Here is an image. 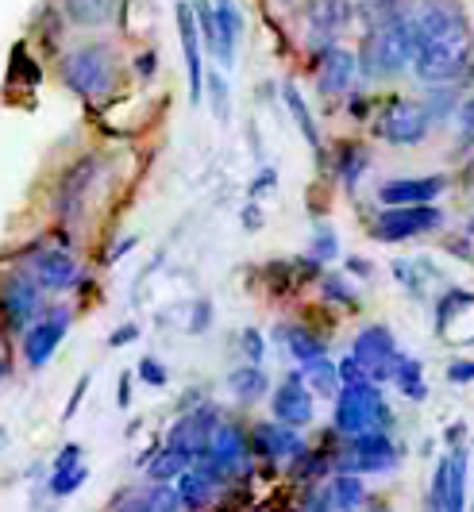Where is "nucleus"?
<instances>
[{"mask_svg": "<svg viewBox=\"0 0 474 512\" xmlns=\"http://www.w3.org/2000/svg\"><path fill=\"white\" fill-rule=\"evenodd\" d=\"M417 51H413V70L424 85H448L471 62V31L463 12L451 0H428L421 12L409 16Z\"/></svg>", "mask_w": 474, "mask_h": 512, "instance_id": "obj_1", "label": "nucleus"}, {"mask_svg": "<svg viewBox=\"0 0 474 512\" xmlns=\"http://www.w3.org/2000/svg\"><path fill=\"white\" fill-rule=\"evenodd\" d=\"M386 428H390V405L378 382H343L336 393V432L351 439Z\"/></svg>", "mask_w": 474, "mask_h": 512, "instance_id": "obj_2", "label": "nucleus"}, {"mask_svg": "<svg viewBox=\"0 0 474 512\" xmlns=\"http://www.w3.org/2000/svg\"><path fill=\"white\" fill-rule=\"evenodd\" d=\"M116 77H120V66L105 43H89V47H74L70 54H62V81L85 101L108 97L116 89Z\"/></svg>", "mask_w": 474, "mask_h": 512, "instance_id": "obj_3", "label": "nucleus"}, {"mask_svg": "<svg viewBox=\"0 0 474 512\" xmlns=\"http://www.w3.org/2000/svg\"><path fill=\"white\" fill-rule=\"evenodd\" d=\"M413 51H417L413 27H409V16H401V20L378 24L370 31V39L363 43L359 66H363V74L394 77V74H401L405 66H413Z\"/></svg>", "mask_w": 474, "mask_h": 512, "instance_id": "obj_4", "label": "nucleus"}, {"mask_svg": "<svg viewBox=\"0 0 474 512\" xmlns=\"http://www.w3.org/2000/svg\"><path fill=\"white\" fill-rule=\"evenodd\" d=\"M251 439L239 432L236 424H216V432L209 436L205 451L193 459V466L209 478L212 486H220L224 478H236V474H247L251 466Z\"/></svg>", "mask_w": 474, "mask_h": 512, "instance_id": "obj_5", "label": "nucleus"}, {"mask_svg": "<svg viewBox=\"0 0 474 512\" xmlns=\"http://www.w3.org/2000/svg\"><path fill=\"white\" fill-rule=\"evenodd\" d=\"M343 474H386L397 466V447L386 432H363V436H351L343 455L336 459Z\"/></svg>", "mask_w": 474, "mask_h": 512, "instance_id": "obj_6", "label": "nucleus"}, {"mask_svg": "<svg viewBox=\"0 0 474 512\" xmlns=\"http://www.w3.org/2000/svg\"><path fill=\"white\" fill-rule=\"evenodd\" d=\"M444 224V212L436 205H401V208H382L370 235L378 243H401V239H413L424 231L440 228Z\"/></svg>", "mask_w": 474, "mask_h": 512, "instance_id": "obj_7", "label": "nucleus"}, {"mask_svg": "<svg viewBox=\"0 0 474 512\" xmlns=\"http://www.w3.org/2000/svg\"><path fill=\"white\" fill-rule=\"evenodd\" d=\"M428 128H432V116L417 101H390L386 112L378 116V124H374L378 139H386L394 147H417V143H424Z\"/></svg>", "mask_w": 474, "mask_h": 512, "instance_id": "obj_8", "label": "nucleus"}, {"mask_svg": "<svg viewBox=\"0 0 474 512\" xmlns=\"http://www.w3.org/2000/svg\"><path fill=\"white\" fill-rule=\"evenodd\" d=\"M397 355H401V351H397L394 335H390V328H382V324L363 328L359 339H355V351H351V359L367 370L370 382H390Z\"/></svg>", "mask_w": 474, "mask_h": 512, "instance_id": "obj_9", "label": "nucleus"}, {"mask_svg": "<svg viewBox=\"0 0 474 512\" xmlns=\"http://www.w3.org/2000/svg\"><path fill=\"white\" fill-rule=\"evenodd\" d=\"M39 312V285L31 282V274H8L0 282V316L8 324V332H27V324Z\"/></svg>", "mask_w": 474, "mask_h": 512, "instance_id": "obj_10", "label": "nucleus"}, {"mask_svg": "<svg viewBox=\"0 0 474 512\" xmlns=\"http://www.w3.org/2000/svg\"><path fill=\"white\" fill-rule=\"evenodd\" d=\"M70 332V308H51L39 320H31L24 332V359L27 366H47L58 343Z\"/></svg>", "mask_w": 474, "mask_h": 512, "instance_id": "obj_11", "label": "nucleus"}, {"mask_svg": "<svg viewBox=\"0 0 474 512\" xmlns=\"http://www.w3.org/2000/svg\"><path fill=\"white\" fill-rule=\"evenodd\" d=\"M27 274H31V282L39 285V289H51V293H66V289H74L81 282V266L74 262L70 251H39V255L27 262Z\"/></svg>", "mask_w": 474, "mask_h": 512, "instance_id": "obj_12", "label": "nucleus"}, {"mask_svg": "<svg viewBox=\"0 0 474 512\" xmlns=\"http://www.w3.org/2000/svg\"><path fill=\"white\" fill-rule=\"evenodd\" d=\"M270 412H274L278 424H286L293 432L313 424V393H309V385L301 382V374H293V378H286V382L274 389Z\"/></svg>", "mask_w": 474, "mask_h": 512, "instance_id": "obj_13", "label": "nucleus"}, {"mask_svg": "<svg viewBox=\"0 0 474 512\" xmlns=\"http://www.w3.org/2000/svg\"><path fill=\"white\" fill-rule=\"evenodd\" d=\"M216 424H220L216 409L189 412V416H182V420L170 428V436H166V447H170V451H178V455H185V459H189V466H193V459L205 451L209 436L216 432Z\"/></svg>", "mask_w": 474, "mask_h": 512, "instance_id": "obj_14", "label": "nucleus"}, {"mask_svg": "<svg viewBox=\"0 0 474 512\" xmlns=\"http://www.w3.org/2000/svg\"><path fill=\"white\" fill-rule=\"evenodd\" d=\"M448 189V178L444 174H424V178H394L378 189V201L386 208H401V205H432L440 193Z\"/></svg>", "mask_w": 474, "mask_h": 512, "instance_id": "obj_15", "label": "nucleus"}, {"mask_svg": "<svg viewBox=\"0 0 474 512\" xmlns=\"http://www.w3.org/2000/svg\"><path fill=\"white\" fill-rule=\"evenodd\" d=\"M97 170H101L97 158H81L78 166L62 178V185H58V201H54V208H58L62 220L81 216V208H85V201H89V189H93V181H97Z\"/></svg>", "mask_w": 474, "mask_h": 512, "instance_id": "obj_16", "label": "nucleus"}, {"mask_svg": "<svg viewBox=\"0 0 474 512\" xmlns=\"http://www.w3.org/2000/svg\"><path fill=\"white\" fill-rule=\"evenodd\" d=\"M359 74V58L343 47H328L320 54V70H316V81H320V93L324 97H343L351 89V81Z\"/></svg>", "mask_w": 474, "mask_h": 512, "instance_id": "obj_17", "label": "nucleus"}, {"mask_svg": "<svg viewBox=\"0 0 474 512\" xmlns=\"http://www.w3.org/2000/svg\"><path fill=\"white\" fill-rule=\"evenodd\" d=\"M178 35H182L185 70H189V97L201 101V93H205V66H201V35H197L193 4H178Z\"/></svg>", "mask_w": 474, "mask_h": 512, "instance_id": "obj_18", "label": "nucleus"}, {"mask_svg": "<svg viewBox=\"0 0 474 512\" xmlns=\"http://www.w3.org/2000/svg\"><path fill=\"white\" fill-rule=\"evenodd\" d=\"M351 24V0H309V31L316 39H336Z\"/></svg>", "mask_w": 474, "mask_h": 512, "instance_id": "obj_19", "label": "nucleus"}, {"mask_svg": "<svg viewBox=\"0 0 474 512\" xmlns=\"http://www.w3.org/2000/svg\"><path fill=\"white\" fill-rule=\"evenodd\" d=\"M251 451L263 455V459H282V455H297L301 451V439H297L293 428L274 420V424H259L251 432Z\"/></svg>", "mask_w": 474, "mask_h": 512, "instance_id": "obj_20", "label": "nucleus"}, {"mask_svg": "<svg viewBox=\"0 0 474 512\" xmlns=\"http://www.w3.org/2000/svg\"><path fill=\"white\" fill-rule=\"evenodd\" d=\"M62 12L78 27H105L116 20L120 0H62Z\"/></svg>", "mask_w": 474, "mask_h": 512, "instance_id": "obj_21", "label": "nucleus"}, {"mask_svg": "<svg viewBox=\"0 0 474 512\" xmlns=\"http://www.w3.org/2000/svg\"><path fill=\"white\" fill-rule=\"evenodd\" d=\"M174 493H178V501H182V509H205L212 497V482L197 470V466H185L182 474L174 478Z\"/></svg>", "mask_w": 474, "mask_h": 512, "instance_id": "obj_22", "label": "nucleus"}, {"mask_svg": "<svg viewBox=\"0 0 474 512\" xmlns=\"http://www.w3.org/2000/svg\"><path fill=\"white\" fill-rule=\"evenodd\" d=\"M328 501L336 512H359L367 505V486L359 482V474H336L328 486Z\"/></svg>", "mask_w": 474, "mask_h": 512, "instance_id": "obj_23", "label": "nucleus"}, {"mask_svg": "<svg viewBox=\"0 0 474 512\" xmlns=\"http://www.w3.org/2000/svg\"><path fill=\"white\" fill-rule=\"evenodd\" d=\"M370 166V151L363 143H343L340 151H336V174H340L343 189H355L359 178L367 174Z\"/></svg>", "mask_w": 474, "mask_h": 512, "instance_id": "obj_24", "label": "nucleus"}, {"mask_svg": "<svg viewBox=\"0 0 474 512\" xmlns=\"http://www.w3.org/2000/svg\"><path fill=\"white\" fill-rule=\"evenodd\" d=\"M301 382L309 385V393H316V397H336L343 385L336 362H328V359H316V362H309V366H301Z\"/></svg>", "mask_w": 474, "mask_h": 512, "instance_id": "obj_25", "label": "nucleus"}, {"mask_svg": "<svg viewBox=\"0 0 474 512\" xmlns=\"http://www.w3.org/2000/svg\"><path fill=\"white\" fill-rule=\"evenodd\" d=\"M444 512H467V455L455 447L448 455V501Z\"/></svg>", "mask_w": 474, "mask_h": 512, "instance_id": "obj_26", "label": "nucleus"}, {"mask_svg": "<svg viewBox=\"0 0 474 512\" xmlns=\"http://www.w3.org/2000/svg\"><path fill=\"white\" fill-rule=\"evenodd\" d=\"M390 382L409 397V401H424L428 397V385H424V370L417 359H409V355H397L394 362V374H390Z\"/></svg>", "mask_w": 474, "mask_h": 512, "instance_id": "obj_27", "label": "nucleus"}, {"mask_svg": "<svg viewBox=\"0 0 474 512\" xmlns=\"http://www.w3.org/2000/svg\"><path fill=\"white\" fill-rule=\"evenodd\" d=\"M282 101H286V108L293 112V124L301 128L305 143H309L313 151H320V131H316V120H313V112H309V104H305V97H301V89L286 81V85H282Z\"/></svg>", "mask_w": 474, "mask_h": 512, "instance_id": "obj_28", "label": "nucleus"}, {"mask_svg": "<svg viewBox=\"0 0 474 512\" xmlns=\"http://www.w3.org/2000/svg\"><path fill=\"white\" fill-rule=\"evenodd\" d=\"M228 389L236 393L239 401H259V397H266V389H270V378H266L259 366H236L232 374H228Z\"/></svg>", "mask_w": 474, "mask_h": 512, "instance_id": "obj_29", "label": "nucleus"}, {"mask_svg": "<svg viewBox=\"0 0 474 512\" xmlns=\"http://www.w3.org/2000/svg\"><path fill=\"white\" fill-rule=\"evenodd\" d=\"M193 16H197V35H201V43H205L224 66H232V58H228V51H224V39H220V27H216V12H212L209 0H197V4H193Z\"/></svg>", "mask_w": 474, "mask_h": 512, "instance_id": "obj_30", "label": "nucleus"}, {"mask_svg": "<svg viewBox=\"0 0 474 512\" xmlns=\"http://www.w3.org/2000/svg\"><path fill=\"white\" fill-rule=\"evenodd\" d=\"M282 343H286V351H290V359H297L301 366H309V362L324 359V339H316L313 332H305V328H286L282 332Z\"/></svg>", "mask_w": 474, "mask_h": 512, "instance_id": "obj_31", "label": "nucleus"}, {"mask_svg": "<svg viewBox=\"0 0 474 512\" xmlns=\"http://www.w3.org/2000/svg\"><path fill=\"white\" fill-rule=\"evenodd\" d=\"M212 12H216V27H220V39H224V51L236 62V39L239 31H243V16H239V8L232 0H216Z\"/></svg>", "mask_w": 474, "mask_h": 512, "instance_id": "obj_32", "label": "nucleus"}, {"mask_svg": "<svg viewBox=\"0 0 474 512\" xmlns=\"http://www.w3.org/2000/svg\"><path fill=\"white\" fill-rule=\"evenodd\" d=\"M185 466H189V459H185V455L170 451V447H162V451H155V455H151V462H147V474H151V482H174Z\"/></svg>", "mask_w": 474, "mask_h": 512, "instance_id": "obj_33", "label": "nucleus"}, {"mask_svg": "<svg viewBox=\"0 0 474 512\" xmlns=\"http://www.w3.org/2000/svg\"><path fill=\"white\" fill-rule=\"evenodd\" d=\"M89 478V470H85V462H74V466H58L51 474V493L54 497H70L74 489H81V482Z\"/></svg>", "mask_w": 474, "mask_h": 512, "instance_id": "obj_34", "label": "nucleus"}, {"mask_svg": "<svg viewBox=\"0 0 474 512\" xmlns=\"http://www.w3.org/2000/svg\"><path fill=\"white\" fill-rule=\"evenodd\" d=\"M363 4V16L370 20V27L390 24V20H401V0H359Z\"/></svg>", "mask_w": 474, "mask_h": 512, "instance_id": "obj_35", "label": "nucleus"}, {"mask_svg": "<svg viewBox=\"0 0 474 512\" xmlns=\"http://www.w3.org/2000/svg\"><path fill=\"white\" fill-rule=\"evenodd\" d=\"M205 89H209L212 112H216L220 120H228V81H224V74L212 70V74L205 77Z\"/></svg>", "mask_w": 474, "mask_h": 512, "instance_id": "obj_36", "label": "nucleus"}, {"mask_svg": "<svg viewBox=\"0 0 474 512\" xmlns=\"http://www.w3.org/2000/svg\"><path fill=\"white\" fill-rule=\"evenodd\" d=\"M444 501H448V459L436 466V478H432V489H428V512H444Z\"/></svg>", "mask_w": 474, "mask_h": 512, "instance_id": "obj_37", "label": "nucleus"}, {"mask_svg": "<svg viewBox=\"0 0 474 512\" xmlns=\"http://www.w3.org/2000/svg\"><path fill=\"white\" fill-rule=\"evenodd\" d=\"M239 347H243V359L251 362V366H259V362L266 359V339L259 328H243V335H239Z\"/></svg>", "mask_w": 474, "mask_h": 512, "instance_id": "obj_38", "label": "nucleus"}, {"mask_svg": "<svg viewBox=\"0 0 474 512\" xmlns=\"http://www.w3.org/2000/svg\"><path fill=\"white\" fill-rule=\"evenodd\" d=\"M340 255V243H336V235L328 228H320L313 235V262H332V258Z\"/></svg>", "mask_w": 474, "mask_h": 512, "instance_id": "obj_39", "label": "nucleus"}, {"mask_svg": "<svg viewBox=\"0 0 474 512\" xmlns=\"http://www.w3.org/2000/svg\"><path fill=\"white\" fill-rule=\"evenodd\" d=\"M455 124H459V139L467 147H474V97H467V101L455 108Z\"/></svg>", "mask_w": 474, "mask_h": 512, "instance_id": "obj_40", "label": "nucleus"}, {"mask_svg": "<svg viewBox=\"0 0 474 512\" xmlns=\"http://www.w3.org/2000/svg\"><path fill=\"white\" fill-rule=\"evenodd\" d=\"M143 382L151 385V389H162V385L170 382V374H166V366L158 359H139V370H135Z\"/></svg>", "mask_w": 474, "mask_h": 512, "instance_id": "obj_41", "label": "nucleus"}, {"mask_svg": "<svg viewBox=\"0 0 474 512\" xmlns=\"http://www.w3.org/2000/svg\"><path fill=\"white\" fill-rule=\"evenodd\" d=\"M448 382L451 385H467L474 382V362L471 359H455L448 366Z\"/></svg>", "mask_w": 474, "mask_h": 512, "instance_id": "obj_42", "label": "nucleus"}, {"mask_svg": "<svg viewBox=\"0 0 474 512\" xmlns=\"http://www.w3.org/2000/svg\"><path fill=\"white\" fill-rule=\"evenodd\" d=\"M209 320H212V305L209 301H197V305H193V320H189V332H205Z\"/></svg>", "mask_w": 474, "mask_h": 512, "instance_id": "obj_43", "label": "nucleus"}, {"mask_svg": "<svg viewBox=\"0 0 474 512\" xmlns=\"http://www.w3.org/2000/svg\"><path fill=\"white\" fill-rule=\"evenodd\" d=\"M112 512H151V501H147V493H128Z\"/></svg>", "mask_w": 474, "mask_h": 512, "instance_id": "obj_44", "label": "nucleus"}, {"mask_svg": "<svg viewBox=\"0 0 474 512\" xmlns=\"http://www.w3.org/2000/svg\"><path fill=\"white\" fill-rule=\"evenodd\" d=\"M274 185H278V174H274V170H259V178L251 181V197H259V193L274 189Z\"/></svg>", "mask_w": 474, "mask_h": 512, "instance_id": "obj_45", "label": "nucleus"}, {"mask_svg": "<svg viewBox=\"0 0 474 512\" xmlns=\"http://www.w3.org/2000/svg\"><path fill=\"white\" fill-rule=\"evenodd\" d=\"M132 339H139V328H135V324H124L120 332L108 335V347H124V343H132Z\"/></svg>", "mask_w": 474, "mask_h": 512, "instance_id": "obj_46", "label": "nucleus"}, {"mask_svg": "<svg viewBox=\"0 0 474 512\" xmlns=\"http://www.w3.org/2000/svg\"><path fill=\"white\" fill-rule=\"evenodd\" d=\"M74 462H81V447L78 443H66V447H62V455L54 459V470H58V466H74Z\"/></svg>", "mask_w": 474, "mask_h": 512, "instance_id": "obj_47", "label": "nucleus"}, {"mask_svg": "<svg viewBox=\"0 0 474 512\" xmlns=\"http://www.w3.org/2000/svg\"><path fill=\"white\" fill-rule=\"evenodd\" d=\"M116 405H120V409H128V405H132V374H124V378H120V393H116Z\"/></svg>", "mask_w": 474, "mask_h": 512, "instance_id": "obj_48", "label": "nucleus"}, {"mask_svg": "<svg viewBox=\"0 0 474 512\" xmlns=\"http://www.w3.org/2000/svg\"><path fill=\"white\" fill-rule=\"evenodd\" d=\"M85 389H89V374H85V378H81V382H78V389H74V397H70V405H66V420H70V416L78 412L81 397H85Z\"/></svg>", "mask_w": 474, "mask_h": 512, "instance_id": "obj_49", "label": "nucleus"}, {"mask_svg": "<svg viewBox=\"0 0 474 512\" xmlns=\"http://www.w3.org/2000/svg\"><path fill=\"white\" fill-rule=\"evenodd\" d=\"M324 289L332 293V301H351V297H347V285H343V278H328V282H324Z\"/></svg>", "mask_w": 474, "mask_h": 512, "instance_id": "obj_50", "label": "nucleus"}, {"mask_svg": "<svg viewBox=\"0 0 474 512\" xmlns=\"http://www.w3.org/2000/svg\"><path fill=\"white\" fill-rule=\"evenodd\" d=\"M305 512H336V509H332V501H328V493H316L313 501L305 505Z\"/></svg>", "mask_w": 474, "mask_h": 512, "instance_id": "obj_51", "label": "nucleus"}, {"mask_svg": "<svg viewBox=\"0 0 474 512\" xmlns=\"http://www.w3.org/2000/svg\"><path fill=\"white\" fill-rule=\"evenodd\" d=\"M347 266H351V274H355V278H370V262H363V258H351Z\"/></svg>", "mask_w": 474, "mask_h": 512, "instance_id": "obj_52", "label": "nucleus"}, {"mask_svg": "<svg viewBox=\"0 0 474 512\" xmlns=\"http://www.w3.org/2000/svg\"><path fill=\"white\" fill-rule=\"evenodd\" d=\"M139 74L143 77L155 74V54H143V58H139Z\"/></svg>", "mask_w": 474, "mask_h": 512, "instance_id": "obj_53", "label": "nucleus"}, {"mask_svg": "<svg viewBox=\"0 0 474 512\" xmlns=\"http://www.w3.org/2000/svg\"><path fill=\"white\" fill-rule=\"evenodd\" d=\"M463 432H467L463 424H451V428H448V439H451V443H459V439H463Z\"/></svg>", "mask_w": 474, "mask_h": 512, "instance_id": "obj_54", "label": "nucleus"}, {"mask_svg": "<svg viewBox=\"0 0 474 512\" xmlns=\"http://www.w3.org/2000/svg\"><path fill=\"white\" fill-rule=\"evenodd\" d=\"M374 512H390V509H386V505H378V509H374Z\"/></svg>", "mask_w": 474, "mask_h": 512, "instance_id": "obj_55", "label": "nucleus"}, {"mask_svg": "<svg viewBox=\"0 0 474 512\" xmlns=\"http://www.w3.org/2000/svg\"><path fill=\"white\" fill-rule=\"evenodd\" d=\"M0 374H4V366H0Z\"/></svg>", "mask_w": 474, "mask_h": 512, "instance_id": "obj_56", "label": "nucleus"}, {"mask_svg": "<svg viewBox=\"0 0 474 512\" xmlns=\"http://www.w3.org/2000/svg\"><path fill=\"white\" fill-rule=\"evenodd\" d=\"M286 4H293V0H286Z\"/></svg>", "mask_w": 474, "mask_h": 512, "instance_id": "obj_57", "label": "nucleus"}]
</instances>
